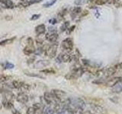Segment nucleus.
Here are the masks:
<instances>
[{
    "instance_id": "f257e3e1",
    "label": "nucleus",
    "mask_w": 122,
    "mask_h": 114,
    "mask_svg": "<svg viewBox=\"0 0 122 114\" xmlns=\"http://www.w3.org/2000/svg\"><path fill=\"white\" fill-rule=\"evenodd\" d=\"M86 71L85 68L83 66H80L76 62L73 66H72L70 72H69L68 74L65 75V78L67 80H74L78 79L84 74V72Z\"/></svg>"
},
{
    "instance_id": "f03ea898",
    "label": "nucleus",
    "mask_w": 122,
    "mask_h": 114,
    "mask_svg": "<svg viewBox=\"0 0 122 114\" xmlns=\"http://www.w3.org/2000/svg\"><path fill=\"white\" fill-rule=\"evenodd\" d=\"M57 47H58V43H53L51 44H47L44 46V55L48 56L49 58L53 59L56 56L57 52Z\"/></svg>"
},
{
    "instance_id": "7ed1b4c3",
    "label": "nucleus",
    "mask_w": 122,
    "mask_h": 114,
    "mask_svg": "<svg viewBox=\"0 0 122 114\" xmlns=\"http://www.w3.org/2000/svg\"><path fill=\"white\" fill-rule=\"evenodd\" d=\"M48 30V32L45 34V39L51 43H56L57 39H58V33H57L56 29L50 27Z\"/></svg>"
},
{
    "instance_id": "20e7f679",
    "label": "nucleus",
    "mask_w": 122,
    "mask_h": 114,
    "mask_svg": "<svg viewBox=\"0 0 122 114\" xmlns=\"http://www.w3.org/2000/svg\"><path fill=\"white\" fill-rule=\"evenodd\" d=\"M61 48H62L65 52H70L71 51H72V49L74 48V43H73V40H72V38L67 37L66 39H64L62 41V43H61Z\"/></svg>"
},
{
    "instance_id": "39448f33",
    "label": "nucleus",
    "mask_w": 122,
    "mask_h": 114,
    "mask_svg": "<svg viewBox=\"0 0 122 114\" xmlns=\"http://www.w3.org/2000/svg\"><path fill=\"white\" fill-rule=\"evenodd\" d=\"M72 60V55H71L70 52H61L56 56V62L58 63L62 62H70Z\"/></svg>"
},
{
    "instance_id": "423d86ee",
    "label": "nucleus",
    "mask_w": 122,
    "mask_h": 114,
    "mask_svg": "<svg viewBox=\"0 0 122 114\" xmlns=\"http://www.w3.org/2000/svg\"><path fill=\"white\" fill-rule=\"evenodd\" d=\"M44 99L45 102L49 105L55 104H56V103L60 102V101H58L56 100V98L54 97V95L52 94V92H47V91L44 93Z\"/></svg>"
},
{
    "instance_id": "0eeeda50",
    "label": "nucleus",
    "mask_w": 122,
    "mask_h": 114,
    "mask_svg": "<svg viewBox=\"0 0 122 114\" xmlns=\"http://www.w3.org/2000/svg\"><path fill=\"white\" fill-rule=\"evenodd\" d=\"M52 94L54 95V97L56 98V100L60 101V102H62L63 100H66V98H65L66 97V92H64L63 90H57V89H53L52 90Z\"/></svg>"
},
{
    "instance_id": "6e6552de",
    "label": "nucleus",
    "mask_w": 122,
    "mask_h": 114,
    "mask_svg": "<svg viewBox=\"0 0 122 114\" xmlns=\"http://www.w3.org/2000/svg\"><path fill=\"white\" fill-rule=\"evenodd\" d=\"M50 65V62L48 60H38L33 64V68L36 69H39L44 67H47Z\"/></svg>"
},
{
    "instance_id": "1a4fd4ad",
    "label": "nucleus",
    "mask_w": 122,
    "mask_h": 114,
    "mask_svg": "<svg viewBox=\"0 0 122 114\" xmlns=\"http://www.w3.org/2000/svg\"><path fill=\"white\" fill-rule=\"evenodd\" d=\"M121 78H120V77H114V78L111 77L106 80L104 85L107 87H113L115 85Z\"/></svg>"
},
{
    "instance_id": "9d476101",
    "label": "nucleus",
    "mask_w": 122,
    "mask_h": 114,
    "mask_svg": "<svg viewBox=\"0 0 122 114\" xmlns=\"http://www.w3.org/2000/svg\"><path fill=\"white\" fill-rule=\"evenodd\" d=\"M28 96L24 92H20L16 97V100L18 102L21 103V104H26L28 101Z\"/></svg>"
},
{
    "instance_id": "9b49d317",
    "label": "nucleus",
    "mask_w": 122,
    "mask_h": 114,
    "mask_svg": "<svg viewBox=\"0 0 122 114\" xmlns=\"http://www.w3.org/2000/svg\"><path fill=\"white\" fill-rule=\"evenodd\" d=\"M35 49H36L34 47V45H27L23 49V52L26 56H30L32 54H34Z\"/></svg>"
},
{
    "instance_id": "f8f14e48",
    "label": "nucleus",
    "mask_w": 122,
    "mask_h": 114,
    "mask_svg": "<svg viewBox=\"0 0 122 114\" xmlns=\"http://www.w3.org/2000/svg\"><path fill=\"white\" fill-rule=\"evenodd\" d=\"M35 33L37 36H41L46 33V26L44 24H40L35 27Z\"/></svg>"
},
{
    "instance_id": "ddd939ff",
    "label": "nucleus",
    "mask_w": 122,
    "mask_h": 114,
    "mask_svg": "<svg viewBox=\"0 0 122 114\" xmlns=\"http://www.w3.org/2000/svg\"><path fill=\"white\" fill-rule=\"evenodd\" d=\"M82 8L79 7V6H76L74 7L73 9H72L71 11V13H70V16L71 18H72V20H74V19L77 17V15H79V14L82 13Z\"/></svg>"
},
{
    "instance_id": "4468645a",
    "label": "nucleus",
    "mask_w": 122,
    "mask_h": 114,
    "mask_svg": "<svg viewBox=\"0 0 122 114\" xmlns=\"http://www.w3.org/2000/svg\"><path fill=\"white\" fill-rule=\"evenodd\" d=\"M112 91L113 93L115 94H119L122 92V78L118 81L115 85L112 87Z\"/></svg>"
},
{
    "instance_id": "2eb2a0df",
    "label": "nucleus",
    "mask_w": 122,
    "mask_h": 114,
    "mask_svg": "<svg viewBox=\"0 0 122 114\" xmlns=\"http://www.w3.org/2000/svg\"><path fill=\"white\" fill-rule=\"evenodd\" d=\"M2 106H4V108L6 109H12L14 107V104H13L12 101L6 100V99H3Z\"/></svg>"
},
{
    "instance_id": "dca6fc26",
    "label": "nucleus",
    "mask_w": 122,
    "mask_h": 114,
    "mask_svg": "<svg viewBox=\"0 0 122 114\" xmlns=\"http://www.w3.org/2000/svg\"><path fill=\"white\" fill-rule=\"evenodd\" d=\"M3 5H5L6 9H14L15 8V4L11 0H0Z\"/></svg>"
},
{
    "instance_id": "f3484780",
    "label": "nucleus",
    "mask_w": 122,
    "mask_h": 114,
    "mask_svg": "<svg viewBox=\"0 0 122 114\" xmlns=\"http://www.w3.org/2000/svg\"><path fill=\"white\" fill-rule=\"evenodd\" d=\"M43 0H25V1L21 2V5L24 7H28L30 5H34V4H37L42 2Z\"/></svg>"
},
{
    "instance_id": "a211bd4d",
    "label": "nucleus",
    "mask_w": 122,
    "mask_h": 114,
    "mask_svg": "<svg viewBox=\"0 0 122 114\" xmlns=\"http://www.w3.org/2000/svg\"><path fill=\"white\" fill-rule=\"evenodd\" d=\"M16 39V37H10V38H8V39L5 40H3L2 41H0V46H6V45H9L12 43L13 42L15 41V40Z\"/></svg>"
},
{
    "instance_id": "6ab92c4d",
    "label": "nucleus",
    "mask_w": 122,
    "mask_h": 114,
    "mask_svg": "<svg viewBox=\"0 0 122 114\" xmlns=\"http://www.w3.org/2000/svg\"><path fill=\"white\" fill-rule=\"evenodd\" d=\"M25 82H23L21 81H18V80H15L12 82H11V87L12 88H15V89H18L19 90L21 87V86L24 85Z\"/></svg>"
},
{
    "instance_id": "aec40b11",
    "label": "nucleus",
    "mask_w": 122,
    "mask_h": 114,
    "mask_svg": "<svg viewBox=\"0 0 122 114\" xmlns=\"http://www.w3.org/2000/svg\"><path fill=\"white\" fill-rule=\"evenodd\" d=\"M92 109L99 114H105L106 112L105 109L100 105H92Z\"/></svg>"
},
{
    "instance_id": "412c9836",
    "label": "nucleus",
    "mask_w": 122,
    "mask_h": 114,
    "mask_svg": "<svg viewBox=\"0 0 122 114\" xmlns=\"http://www.w3.org/2000/svg\"><path fill=\"white\" fill-rule=\"evenodd\" d=\"M25 74L26 75L29 76V77H34V78H41V79H44V76L41 75L38 73H31V72H28V71H25Z\"/></svg>"
},
{
    "instance_id": "4be33fe9",
    "label": "nucleus",
    "mask_w": 122,
    "mask_h": 114,
    "mask_svg": "<svg viewBox=\"0 0 122 114\" xmlns=\"http://www.w3.org/2000/svg\"><path fill=\"white\" fill-rule=\"evenodd\" d=\"M88 2L95 5H103L106 3L105 0H88Z\"/></svg>"
},
{
    "instance_id": "5701e85b",
    "label": "nucleus",
    "mask_w": 122,
    "mask_h": 114,
    "mask_svg": "<svg viewBox=\"0 0 122 114\" xmlns=\"http://www.w3.org/2000/svg\"><path fill=\"white\" fill-rule=\"evenodd\" d=\"M30 89V85H28V84H26V83H24V85H23L21 86V87L19 90H21V92H27V91H29Z\"/></svg>"
},
{
    "instance_id": "b1692460",
    "label": "nucleus",
    "mask_w": 122,
    "mask_h": 114,
    "mask_svg": "<svg viewBox=\"0 0 122 114\" xmlns=\"http://www.w3.org/2000/svg\"><path fill=\"white\" fill-rule=\"evenodd\" d=\"M69 27H70V21H65L60 27V31L61 32L66 31V30H67V29L69 28Z\"/></svg>"
},
{
    "instance_id": "393cba45",
    "label": "nucleus",
    "mask_w": 122,
    "mask_h": 114,
    "mask_svg": "<svg viewBox=\"0 0 122 114\" xmlns=\"http://www.w3.org/2000/svg\"><path fill=\"white\" fill-rule=\"evenodd\" d=\"M11 78V76L6 75H0V81L1 82H5Z\"/></svg>"
},
{
    "instance_id": "a878e982",
    "label": "nucleus",
    "mask_w": 122,
    "mask_h": 114,
    "mask_svg": "<svg viewBox=\"0 0 122 114\" xmlns=\"http://www.w3.org/2000/svg\"><path fill=\"white\" fill-rule=\"evenodd\" d=\"M3 67L5 69H11V68H13L15 67V65L9 62H5L3 64Z\"/></svg>"
},
{
    "instance_id": "bb28decb",
    "label": "nucleus",
    "mask_w": 122,
    "mask_h": 114,
    "mask_svg": "<svg viewBox=\"0 0 122 114\" xmlns=\"http://www.w3.org/2000/svg\"><path fill=\"white\" fill-rule=\"evenodd\" d=\"M58 1V0H51V1H49V2H46L45 4H44V8H49V7H51V6H53L54 4Z\"/></svg>"
},
{
    "instance_id": "cd10ccee",
    "label": "nucleus",
    "mask_w": 122,
    "mask_h": 114,
    "mask_svg": "<svg viewBox=\"0 0 122 114\" xmlns=\"http://www.w3.org/2000/svg\"><path fill=\"white\" fill-rule=\"evenodd\" d=\"M44 114H54V110L51 107H44Z\"/></svg>"
},
{
    "instance_id": "c85d7f7f",
    "label": "nucleus",
    "mask_w": 122,
    "mask_h": 114,
    "mask_svg": "<svg viewBox=\"0 0 122 114\" xmlns=\"http://www.w3.org/2000/svg\"><path fill=\"white\" fill-rule=\"evenodd\" d=\"M41 72H42V73H45V74H55L56 73L55 70L53 69V68H46V69L41 70Z\"/></svg>"
},
{
    "instance_id": "c756f323",
    "label": "nucleus",
    "mask_w": 122,
    "mask_h": 114,
    "mask_svg": "<svg viewBox=\"0 0 122 114\" xmlns=\"http://www.w3.org/2000/svg\"><path fill=\"white\" fill-rule=\"evenodd\" d=\"M36 43L37 45V47H44V40L41 39V38H37V40H36Z\"/></svg>"
},
{
    "instance_id": "7c9ffc66",
    "label": "nucleus",
    "mask_w": 122,
    "mask_h": 114,
    "mask_svg": "<svg viewBox=\"0 0 122 114\" xmlns=\"http://www.w3.org/2000/svg\"><path fill=\"white\" fill-rule=\"evenodd\" d=\"M66 11H67L66 9H63L61 11H60V12L58 13V17L60 18V19H63L65 16V14H66Z\"/></svg>"
},
{
    "instance_id": "2f4dec72",
    "label": "nucleus",
    "mask_w": 122,
    "mask_h": 114,
    "mask_svg": "<svg viewBox=\"0 0 122 114\" xmlns=\"http://www.w3.org/2000/svg\"><path fill=\"white\" fill-rule=\"evenodd\" d=\"M26 43H27V45H34V40L32 39V37H28L26 40Z\"/></svg>"
},
{
    "instance_id": "473e14b6",
    "label": "nucleus",
    "mask_w": 122,
    "mask_h": 114,
    "mask_svg": "<svg viewBox=\"0 0 122 114\" xmlns=\"http://www.w3.org/2000/svg\"><path fill=\"white\" fill-rule=\"evenodd\" d=\"M34 113H35V109L34 106H30L27 109V114H34Z\"/></svg>"
},
{
    "instance_id": "72a5a7b5",
    "label": "nucleus",
    "mask_w": 122,
    "mask_h": 114,
    "mask_svg": "<svg viewBox=\"0 0 122 114\" xmlns=\"http://www.w3.org/2000/svg\"><path fill=\"white\" fill-rule=\"evenodd\" d=\"M41 17V14H33L31 17H30V21H35V20H37L38 18Z\"/></svg>"
},
{
    "instance_id": "f704fd0d",
    "label": "nucleus",
    "mask_w": 122,
    "mask_h": 114,
    "mask_svg": "<svg viewBox=\"0 0 122 114\" xmlns=\"http://www.w3.org/2000/svg\"><path fill=\"white\" fill-rule=\"evenodd\" d=\"M75 28H76V25H72V26H71L70 28H69L68 29H67V34H70L73 30H75Z\"/></svg>"
},
{
    "instance_id": "c9c22d12",
    "label": "nucleus",
    "mask_w": 122,
    "mask_h": 114,
    "mask_svg": "<svg viewBox=\"0 0 122 114\" xmlns=\"http://www.w3.org/2000/svg\"><path fill=\"white\" fill-rule=\"evenodd\" d=\"M83 2H84V0H76V1L74 2V4L76 5L79 6V5H82Z\"/></svg>"
},
{
    "instance_id": "e433bc0d",
    "label": "nucleus",
    "mask_w": 122,
    "mask_h": 114,
    "mask_svg": "<svg viewBox=\"0 0 122 114\" xmlns=\"http://www.w3.org/2000/svg\"><path fill=\"white\" fill-rule=\"evenodd\" d=\"M49 22L51 23V24L54 25V24H56L57 22H58V21H57V19H56V18H51V20H49Z\"/></svg>"
},
{
    "instance_id": "4c0bfd02",
    "label": "nucleus",
    "mask_w": 122,
    "mask_h": 114,
    "mask_svg": "<svg viewBox=\"0 0 122 114\" xmlns=\"http://www.w3.org/2000/svg\"><path fill=\"white\" fill-rule=\"evenodd\" d=\"M80 114H94V113L92 112V111H89V110H86V111L82 110Z\"/></svg>"
},
{
    "instance_id": "58836bf2",
    "label": "nucleus",
    "mask_w": 122,
    "mask_h": 114,
    "mask_svg": "<svg viewBox=\"0 0 122 114\" xmlns=\"http://www.w3.org/2000/svg\"><path fill=\"white\" fill-rule=\"evenodd\" d=\"M12 114H21V113L18 111V109H12Z\"/></svg>"
}]
</instances>
